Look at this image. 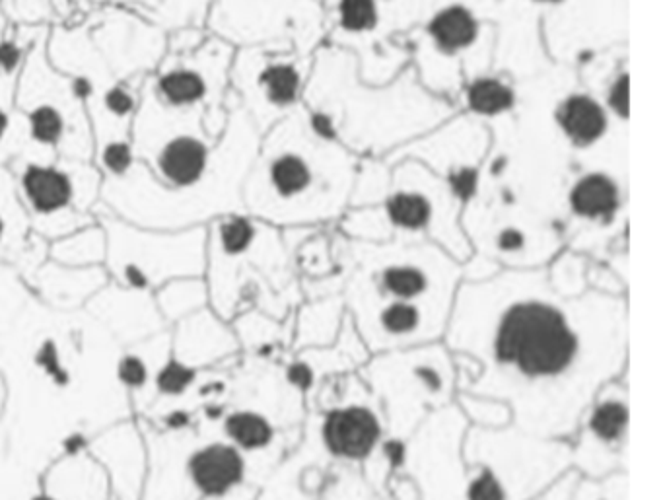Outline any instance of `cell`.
Masks as SVG:
<instances>
[{"instance_id": "cb8c5ba5", "label": "cell", "mask_w": 663, "mask_h": 500, "mask_svg": "<svg viewBox=\"0 0 663 500\" xmlns=\"http://www.w3.org/2000/svg\"><path fill=\"white\" fill-rule=\"evenodd\" d=\"M183 477L193 500L218 499L255 485L249 460L222 436L191 438L183 456Z\"/></svg>"}, {"instance_id": "3957f363", "label": "cell", "mask_w": 663, "mask_h": 500, "mask_svg": "<svg viewBox=\"0 0 663 500\" xmlns=\"http://www.w3.org/2000/svg\"><path fill=\"white\" fill-rule=\"evenodd\" d=\"M347 318L372 353L444 341L463 263L428 240L354 242L333 228Z\"/></svg>"}, {"instance_id": "60d3db41", "label": "cell", "mask_w": 663, "mask_h": 500, "mask_svg": "<svg viewBox=\"0 0 663 500\" xmlns=\"http://www.w3.org/2000/svg\"><path fill=\"white\" fill-rule=\"evenodd\" d=\"M156 368L150 366V360L144 353H140L137 345H131L117 360V380L129 392H142L154 380Z\"/></svg>"}, {"instance_id": "1f68e13d", "label": "cell", "mask_w": 663, "mask_h": 500, "mask_svg": "<svg viewBox=\"0 0 663 500\" xmlns=\"http://www.w3.org/2000/svg\"><path fill=\"white\" fill-rule=\"evenodd\" d=\"M345 320L347 308L339 294L304 300L292 312V353L333 345Z\"/></svg>"}, {"instance_id": "74e56055", "label": "cell", "mask_w": 663, "mask_h": 500, "mask_svg": "<svg viewBox=\"0 0 663 500\" xmlns=\"http://www.w3.org/2000/svg\"><path fill=\"white\" fill-rule=\"evenodd\" d=\"M455 405L467 419L469 427L502 429L512 425V411L500 399L477 393L459 392L455 397Z\"/></svg>"}, {"instance_id": "30bf717a", "label": "cell", "mask_w": 663, "mask_h": 500, "mask_svg": "<svg viewBox=\"0 0 663 500\" xmlns=\"http://www.w3.org/2000/svg\"><path fill=\"white\" fill-rule=\"evenodd\" d=\"M49 30L30 49L16 80L14 109L32 158H94V135L82 100L69 78L57 71L45 51Z\"/></svg>"}, {"instance_id": "f35d334b", "label": "cell", "mask_w": 663, "mask_h": 500, "mask_svg": "<svg viewBox=\"0 0 663 500\" xmlns=\"http://www.w3.org/2000/svg\"><path fill=\"white\" fill-rule=\"evenodd\" d=\"M201 376V370H195L187 364H183L181 360L168 355L160 362V366L154 372V390L160 397H183L187 395L189 390L197 384Z\"/></svg>"}, {"instance_id": "2e32d148", "label": "cell", "mask_w": 663, "mask_h": 500, "mask_svg": "<svg viewBox=\"0 0 663 500\" xmlns=\"http://www.w3.org/2000/svg\"><path fill=\"white\" fill-rule=\"evenodd\" d=\"M234 47L210 36L191 53H166L144 86L164 106L205 117L210 137L220 139L228 121L230 67Z\"/></svg>"}, {"instance_id": "ac0fdd59", "label": "cell", "mask_w": 663, "mask_h": 500, "mask_svg": "<svg viewBox=\"0 0 663 500\" xmlns=\"http://www.w3.org/2000/svg\"><path fill=\"white\" fill-rule=\"evenodd\" d=\"M469 423L457 405L432 413L403 440L401 464L395 473L407 475L420 500H465L471 467L463 458Z\"/></svg>"}, {"instance_id": "d590c367", "label": "cell", "mask_w": 663, "mask_h": 500, "mask_svg": "<svg viewBox=\"0 0 663 500\" xmlns=\"http://www.w3.org/2000/svg\"><path fill=\"white\" fill-rule=\"evenodd\" d=\"M590 263L592 259L588 255L564 248L545 265L547 281L551 288L564 298L584 296L590 290L588 285Z\"/></svg>"}, {"instance_id": "d6986e66", "label": "cell", "mask_w": 663, "mask_h": 500, "mask_svg": "<svg viewBox=\"0 0 663 500\" xmlns=\"http://www.w3.org/2000/svg\"><path fill=\"white\" fill-rule=\"evenodd\" d=\"M566 248L603 261L627 242L625 178L607 166H584L564 191Z\"/></svg>"}, {"instance_id": "83f0119b", "label": "cell", "mask_w": 663, "mask_h": 500, "mask_svg": "<svg viewBox=\"0 0 663 500\" xmlns=\"http://www.w3.org/2000/svg\"><path fill=\"white\" fill-rule=\"evenodd\" d=\"M86 310L107 323L109 329H113L115 335L123 337L129 345L156 337L166 329L152 294L127 290L113 283L104 286L86 304Z\"/></svg>"}, {"instance_id": "4316f807", "label": "cell", "mask_w": 663, "mask_h": 500, "mask_svg": "<svg viewBox=\"0 0 663 500\" xmlns=\"http://www.w3.org/2000/svg\"><path fill=\"white\" fill-rule=\"evenodd\" d=\"M551 117L560 141L584 158L609 141L613 123H617L599 96H595L586 86H580L576 78L570 80L566 92L560 94L559 100L553 104Z\"/></svg>"}, {"instance_id": "681fc988", "label": "cell", "mask_w": 663, "mask_h": 500, "mask_svg": "<svg viewBox=\"0 0 663 500\" xmlns=\"http://www.w3.org/2000/svg\"><path fill=\"white\" fill-rule=\"evenodd\" d=\"M4 407V378L0 376V411Z\"/></svg>"}, {"instance_id": "e0dca14e", "label": "cell", "mask_w": 663, "mask_h": 500, "mask_svg": "<svg viewBox=\"0 0 663 500\" xmlns=\"http://www.w3.org/2000/svg\"><path fill=\"white\" fill-rule=\"evenodd\" d=\"M312 59L284 45H257L234 51L230 92L259 135L302 108Z\"/></svg>"}, {"instance_id": "9c48e42d", "label": "cell", "mask_w": 663, "mask_h": 500, "mask_svg": "<svg viewBox=\"0 0 663 500\" xmlns=\"http://www.w3.org/2000/svg\"><path fill=\"white\" fill-rule=\"evenodd\" d=\"M358 376L380 407L385 436L399 442L459 393L457 362L444 341L372 353Z\"/></svg>"}, {"instance_id": "8d00e7d4", "label": "cell", "mask_w": 663, "mask_h": 500, "mask_svg": "<svg viewBox=\"0 0 663 500\" xmlns=\"http://www.w3.org/2000/svg\"><path fill=\"white\" fill-rule=\"evenodd\" d=\"M312 500H385L362 475L360 467L333 464Z\"/></svg>"}, {"instance_id": "4dcf8cb0", "label": "cell", "mask_w": 663, "mask_h": 500, "mask_svg": "<svg viewBox=\"0 0 663 500\" xmlns=\"http://www.w3.org/2000/svg\"><path fill=\"white\" fill-rule=\"evenodd\" d=\"M524 98V84L504 72L489 71L467 80L459 92L457 109L490 125L512 117Z\"/></svg>"}, {"instance_id": "e575fe53", "label": "cell", "mask_w": 663, "mask_h": 500, "mask_svg": "<svg viewBox=\"0 0 663 500\" xmlns=\"http://www.w3.org/2000/svg\"><path fill=\"white\" fill-rule=\"evenodd\" d=\"M170 32L181 26H205L212 0H109Z\"/></svg>"}, {"instance_id": "52a82bcc", "label": "cell", "mask_w": 663, "mask_h": 500, "mask_svg": "<svg viewBox=\"0 0 663 500\" xmlns=\"http://www.w3.org/2000/svg\"><path fill=\"white\" fill-rule=\"evenodd\" d=\"M385 162L391 179L384 199L370 207H350L333 228L368 244L428 240L465 263L473 251L461 226L463 201L454 189L413 158Z\"/></svg>"}, {"instance_id": "7a4b0ae2", "label": "cell", "mask_w": 663, "mask_h": 500, "mask_svg": "<svg viewBox=\"0 0 663 500\" xmlns=\"http://www.w3.org/2000/svg\"><path fill=\"white\" fill-rule=\"evenodd\" d=\"M226 104L224 133L214 139L203 115L164 108L142 82L131 127L137 164L104 178L98 207L160 230L201 228L218 216L242 213L244 179L261 135L232 92Z\"/></svg>"}, {"instance_id": "484cf974", "label": "cell", "mask_w": 663, "mask_h": 500, "mask_svg": "<svg viewBox=\"0 0 663 500\" xmlns=\"http://www.w3.org/2000/svg\"><path fill=\"white\" fill-rule=\"evenodd\" d=\"M170 355L195 370H209L242 355L232 323L210 306L170 325Z\"/></svg>"}, {"instance_id": "6da1fadb", "label": "cell", "mask_w": 663, "mask_h": 500, "mask_svg": "<svg viewBox=\"0 0 663 500\" xmlns=\"http://www.w3.org/2000/svg\"><path fill=\"white\" fill-rule=\"evenodd\" d=\"M459 392L504 401L518 429L570 440L607 382L629 374V298L557 294L541 269L463 281L444 335Z\"/></svg>"}, {"instance_id": "5bb4252c", "label": "cell", "mask_w": 663, "mask_h": 500, "mask_svg": "<svg viewBox=\"0 0 663 500\" xmlns=\"http://www.w3.org/2000/svg\"><path fill=\"white\" fill-rule=\"evenodd\" d=\"M469 467H483L500 483L508 500H531L570 471L568 440L547 438L514 425L469 427L463 442Z\"/></svg>"}, {"instance_id": "f1b7e54d", "label": "cell", "mask_w": 663, "mask_h": 500, "mask_svg": "<svg viewBox=\"0 0 663 500\" xmlns=\"http://www.w3.org/2000/svg\"><path fill=\"white\" fill-rule=\"evenodd\" d=\"M37 300L61 312H74L109 285L104 267H65L49 257L24 277Z\"/></svg>"}, {"instance_id": "4fadbf2b", "label": "cell", "mask_w": 663, "mask_h": 500, "mask_svg": "<svg viewBox=\"0 0 663 500\" xmlns=\"http://www.w3.org/2000/svg\"><path fill=\"white\" fill-rule=\"evenodd\" d=\"M6 168L39 238L51 242L96 220L104 178L92 160L18 156Z\"/></svg>"}, {"instance_id": "bcb514c9", "label": "cell", "mask_w": 663, "mask_h": 500, "mask_svg": "<svg viewBox=\"0 0 663 500\" xmlns=\"http://www.w3.org/2000/svg\"><path fill=\"white\" fill-rule=\"evenodd\" d=\"M387 500H420V495L407 475L393 473L387 483Z\"/></svg>"}, {"instance_id": "7bdbcfd3", "label": "cell", "mask_w": 663, "mask_h": 500, "mask_svg": "<svg viewBox=\"0 0 663 500\" xmlns=\"http://www.w3.org/2000/svg\"><path fill=\"white\" fill-rule=\"evenodd\" d=\"M465 500H508L500 483L483 467H471Z\"/></svg>"}, {"instance_id": "603a6c76", "label": "cell", "mask_w": 663, "mask_h": 500, "mask_svg": "<svg viewBox=\"0 0 663 500\" xmlns=\"http://www.w3.org/2000/svg\"><path fill=\"white\" fill-rule=\"evenodd\" d=\"M333 464L362 467L385 440L384 417L366 384L345 403L312 411L304 423Z\"/></svg>"}, {"instance_id": "f546056e", "label": "cell", "mask_w": 663, "mask_h": 500, "mask_svg": "<svg viewBox=\"0 0 663 500\" xmlns=\"http://www.w3.org/2000/svg\"><path fill=\"white\" fill-rule=\"evenodd\" d=\"M41 493L51 500H109L111 489L104 467L90 452L63 454L41 477Z\"/></svg>"}, {"instance_id": "836d02e7", "label": "cell", "mask_w": 663, "mask_h": 500, "mask_svg": "<svg viewBox=\"0 0 663 500\" xmlns=\"http://www.w3.org/2000/svg\"><path fill=\"white\" fill-rule=\"evenodd\" d=\"M156 310L166 327L209 306V290L203 277H177L152 292Z\"/></svg>"}, {"instance_id": "9a60e30c", "label": "cell", "mask_w": 663, "mask_h": 500, "mask_svg": "<svg viewBox=\"0 0 663 500\" xmlns=\"http://www.w3.org/2000/svg\"><path fill=\"white\" fill-rule=\"evenodd\" d=\"M205 30L234 49L284 45L314 57L325 41V10L321 0H212Z\"/></svg>"}, {"instance_id": "8fae6325", "label": "cell", "mask_w": 663, "mask_h": 500, "mask_svg": "<svg viewBox=\"0 0 663 500\" xmlns=\"http://www.w3.org/2000/svg\"><path fill=\"white\" fill-rule=\"evenodd\" d=\"M104 226L107 255L104 269L109 283L152 294L177 277H203L207 230L146 228L111 215L102 207L94 211Z\"/></svg>"}, {"instance_id": "d4e9b609", "label": "cell", "mask_w": 663, "mask_h": 500, "mask_svg": "<svg viewBox=\"0 0 663 500\" xmlns=\"http://www.w3.org/2000/svg\"><path fill=\"white\" fill-rule=\"evenodd\" d=\"M88 452L104 467L113 499H142L148 448L139 421H121L98 432L88 440Z\"/></svg>"}, {"instance_id": "ffe728a7", "label": "cell", "mask_w": 663, "mask_h": 500, "mask_svg": "<svg viewBox=\"0 0 663 500\" xmlns=\"http://www.w3.org/2000/svg\"><path fill=\"white\" fill-rule=\"evenodd\" d=\"M629 425V382L623 376L607 382L584 409L568 440L570 469L592 481L627 471Z\"/></svg>"}, {"instance_id": "8992f818", "label": "cell", "mask_w": 663, "mask_h": 500, "mask_svg": "<svg viewBox=\"0 0 663 500\" xmlns=\"http://www.w3.org/2000/svg\"><path fill=\"white\" fill-rule=\"evenodd\" d=\"M209 306L226 322L245 310L286 320L304 302L284 230L242 213L218 216L205 226Z\"/></svg>"}, {"instance_id": "ba28073f", "label": "cell", "mask_w": 663, "mask_h": 500, "mask_svg": "<svg viewBox=\"0 0 663 500\" xmlns=\"http://www.w3.org/2000/svg\"><path fill=\"white\" fill-rule=\"evenodd\" d=\"M496 30L467 0H430L419 24L399 37L420 84L457 108L467 80L492 71Z\"/></svg>"}, {"instance_id": "ab89813d", "label": "cell", "mask_w": 663, "mask_h": 500, "mask_svg": "<svg viewBox=\"0 0 663 500\" xmlns=\"http://www.w3.org/2000/svg\"><path fill=\"white\" fill-rule=\"evenodd\" d=\"M14 226L30 228L28 218L18 203L10 172H8V168L0 166V251L10 248V242L14 236L12 234Z\"/></svg>"}, {"instance_id": "b9f144b4", "label": "cell", "mask_w": 663, "mask_h": 500, "mask_svg": "<svg viewBox=\"0 0 663 500\" xmlns=\"http://www.w3.org/2000/svg\"><path fill=\"white\" fill-rule=\"evenodd\" d=\"M574 500H629V473L621 471L599 481L580 477Z\"/></svg>"}, {"instance_id": "ee69618b", "label": "cell", "mask_w": 663, "mask_h": 500, "mask_svg": "<svg viewBox=\"0 0 663 500\" xmlns=\"http://www.w3.org/2000/svg\"><path fill=\"white\" fill-rule=\"evenodd\" d=\"M207 37L209 32L205 30V26H181L166 34V49L172 55L191 53L201 47Z\"/></svg>"}, {"instance_id": "7402d4cb", "label": "cell", "mask_w": 663, "mask_h": 500, "mask_svg": "<svg viewBox=\"0 0 663 500\" xmlns=\"http://www.w3.org/2000/svg\"><path fill=\"white\" fill-rule=\"evenodd\" d=\"M88 36L117 80L142 84L166 57V30L137 12L105 2L86 16Z\"/></svg>"}, {"instance_id": "5b68a950", "label": "cell", "mask_w": 663, "mask_h": 500, "mask_svg": "<svg viewBox=\"0 0 663 500\" xmlns=\"http://www.w3.org/2000/svg\"><path fill=\"white\" fill-rule=\"evenodd\" d=\"M358 164L302 106L261 135L244 179V211L280 230L333 228L350 209Z\"/></svg>"}, {"instance_id": "44dd1931", "label": "cell", "mask_w": 663, "mask_h": 500, "mask_svg": "<svg viewBox=\"0 0 663 500\" xmlns=\"http://www.w3.org/2000/svg\"><path fill=\"white\" fill-rule=\"evenodd\" d=\"M490 144L489 125L469 113L457 111L442 125L385 156V160H417L444 179L465 205L477 191Z\"/></svg>"}, {"instance_id": "d6a6232c", "label": "cell", "mask_w": 663, "mask_h": 500, "mask_svg": "<svg viewBox=\"0 0 663 500\" xmlns=\"http://www.w3.org/2000/svg\"><path fill=\"white\" fill-rule=\"evenodd\" d=\"M105 255L107 236L98 220L47 242V257L65 267H104Z\"/></svg>"}, {"instance_id": "f6af8a7d", "label": "cell", "mask_w": 663, "mask_h": 500, "mask_svg": "<svg viewBox=\"0 0 663 500\" xmlns=\"http://www.w3.org/2000/svg\"><path fill=\"white\" fill-rule=\"evenodd\" d=\"M580 475L576 471H568L560 477L559 481H555L547 491H543L541 495H537L535 499L531 500H574V489L578 483Z\"/></svg>"}, {"instance_id": "277c9868", "label": "cell", "mask_w": 663, "mask_h": 500, "mask_svg": "<svg viewBox=\"0 0 663 500\" xmlns=\"http://www.w3.org/2000/svg\"><path fill=\"white\" fill-rule=\"evenodd\" d=\"M302 106L321 135L358 158H385L459 111L428 92L411 65L387 84H368L356 57L327 43L314 53Z\"/></svg>"}, {"instance_id": "7c38bea8", "label": "cell", "mask_w": 663, "mask_h": 500, "mask_svg": "<svg viewBox=\"0 0 663 500\" xmlns=\"http://www.w3.org/2000/svg\"><path fill=\"white\" fill-rule=\"evenodd\" d=\"M430 0H323L325 43L358 61L360 78L382 86L409 67L399 37L419 24Z\"/></svg>"}, {"instance_id": "c3c4849f", "label": "cell", "mask_w": 663, "mask_h": 500, "mask_svg": "<svg viewBox=\"0 0 663 500\" xmlns=\"http://www.w3.org/2000/svg\"><path fill=\"white\" fill-rule=\"evenodd\" d=\"M10 26H12V22L8 20V16H6L4 8H2V0H0V39L8 34Z\"/></svg>"}, {"instance_id": "7dc6e473", "label": "cell", "mask_w": 663, "mask_h": 500, "mask_svg": "<svg viewBox=\"0 0 663 500\" xmlns=\"http://www.w3.org/2000/svg\"><path fill=\"white\" fill-rule=\"evenodd\" d=\"M257 491L259 487L255 485H247L244 489L232 493V495H226V497H218V499H201V500H253L257 497Z\"/></svg>"}]
</instances>
